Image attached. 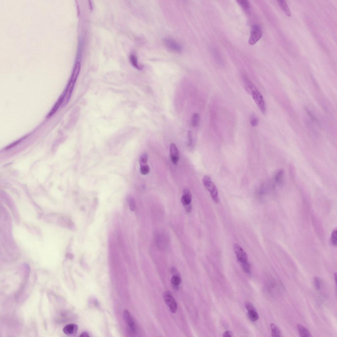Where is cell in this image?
<instances>
[{
	"instance_id": "9",
	"label": "cell",
	"mask_w": 337,
	"mask_h": 337,
	"mask_svg": "<svg viewBox=\"0 0 337 337\" xmlns=\"http://www.w3.org/2000/svg\"><path fill=\"white\" fill-rule=\"evenodd\" d=\"M170 152L171 161L174 164H176L180 159V153L176 145L172 143L170 148Z\"/></svg>"
},
{
	"instance_id": "19",
	"label": "cell",
	"mask_w": 337,
	"mask_h": 337,
	"mask_svg": "<svg viewBox=\"0 0 337 337\" xmlns=\"http://www.w3.org/2000/svg\"><path fill=\"white\" fill-rule=\"evenodd\" d=\"M272 337H278L281 336V332L280 329L276 325L272 323L270 325Z\"/></svg>"
},
{
	"instance_id": "14",
	"label": "cell",
	"mask_w": 337,
	"mask_h": 337,
	"mask_svg": "<svg viewBox=\"0 0 337 337\" xmlns=\"http://www.w3.org/2000/svg\"><path fill=\"white\" fill-rule=\"evenodd\" d=\"M297 329L301 336L307 337L312 336L311 334L309 331L303 325L300 324H298Z\"/></svg>"
},
{
	"instance_id": "21",
	"label": "cell",
	"mask_w": 337,
	"mask_h": 337,
	"mask_svg": "<svg viewBox=\"0 0 337 337\" xmlns=\"http://www.w3.org/2000/svg\"><path fill=\"white\" fill-rule=\"evenodd\" d=\"M237 1L246 12H248L249 11L250 6L248 1L246 0H238Z\"/></svg>"
},
{
	"instance_id": "29",
	"label": "cell",
	"mask_w": 337,
	"mask_h": 337,
	"mask_svg": "<svg viewBox=\"0 0 337 337\" xmlns=\"http://www.w3.org/2000/svg\"><path fill=\"white\" fill-rule=\"evenodd\" d=\"M314 284L315 288L318 290H320L321 287V281L320 279L318 277H315L314 279Z\"/></svg>"
},
{
	"instance_id": "25",
	"label": "cell",
	"mask_w": 337,
	"mask_h": 337,
	"mask_svg": "<svg viewBox=\"0 0 337 337\" xmlns=\"http://www.w3.org/2000/svg\"><path fill=\"white\" fill-rule=\"evenodd\" d=\"M199 115L197 113L193 114L192 119V124L193 127H196L199 124Z\"/></svg>"
},
{
	"instance_id": "32",
	"label": "cell",
	"mask_w": 337,
	"mask_h": 337,
	"mask_svg": "<svg viewBox=\"0 0 337 337\" xmlns=\"http://www.w3.org/2000/svg\"><path fill=\"white\" fill-rule=\"evenodd\" d=\"M233 334L231 331H226L222 334V336L224 337H231L233 336Z\"/></svg>"
},
{
	"instance_id": "26",
	"label": "cell",
	"mask_w": 337,
	"mask_h": 337,
	"mask_svg": "<svg viewBox=\"0 0 337 337\" xmlns=\"http://www.w3.org/2000/svg\"><path fill=\"white\" fill-rule=\"evenodd\" d=\"M140 171L141 173L146 175L149 173L150 167L147 164L140 165Z\"/></svg>"
},
{
	"instance_id": "5",
	"label": "cell",
	"mask_w": 337,
	"mask_h": 337,
	"mask_svg": "<svg viewBox=\"0 0 337 337\" xmlns=\"http://www.w3.org/2000/svg\"><path fill=\"white\" fill-rule=\"evenodd\" d=\"M124 316L129 330L131 333L135 334L137 331V325L132 315L128 310H124Z\"/></svg>"
},
{
	"instance_id": "23",
	"label": "cell",
	"mask_w": 337,
	"mask_h": 337,
	"mask_svg": "<svg viewBox=\"0 0 337 337\" xmlns=\"http://www.w3.org/2000/svg\"><path fill=\"white\" fill-rule=\"evenodd\" d=\"M243 270L247 274H250L251 272V265L248 261L240 262Z\"/></svg>"
},
{
	"instance_id": "2",
	"label": "cell",
	"mask_w": 337,
	"mask_h": 337,
	"mask_svg": "<svg viewBox=\"0 0 337 337\" xmlns=\"http://www.w3.org/2000/svg\"><path fill=\"white\" fill-rule=\"evenodd\" d=\"M203 184L206 189L210 192V196L213 200L216 203L219 202L218 191L216 185L212 182L210 177L206 176L203 179Z\"/></svg>"
},
{
	"instance_id": "34",
	"label": "cell",
	"mask_w": 337,
	"mask_h": 337,
	"mask_svg": "<svg viewBox=\"0 0 337 337\" xmlns=\"http://www.w3.org/2000/svg\"><path fill=\"white\" fill-rule=\"evenodd\" d=\"M89 8L91 10H93V6L91 1H89Z\"/></svg>"
},
{
	"instance_id": "20",
	"label": "cell",
	"mask_w": 337,
	"mask_h": 337,
	"mask_svg": "<svg viewBox=\"0 0 337 337\" xmlns=\"http://www.w3.org/2000/svg\"><path fill=\"white\" fill-rule=\"evenodd\" d=\"M248 316L253 321H255L259 319V316L256 310L248 311Z\"/></svg>"
},
{
	"instance_id": "33",
	"label": "cell",
	"mask_w": 337,
	"mask_h": 337,
	"mask_svg": "<svg viewBox=\"0 0 337 337\" xmlns=\"http://www.w3.org/2000/svg\"><path fill=\"white\" fill-rule=\"evenodd\" d=\"M80 336V337H89V334H88V333H87V332H83V333L82 334H81Z\"/></svg>"
},
{
	"instance_id": "15",
	"label": "cell",
	"mask_w": 337,
	"mask_h": 337,
	"mask_svg": "<svg viewBox=\"0 0 337 337\" xmlns=\"http://www.w3.org/2000/svg\"><path fill=\"white\" fill-rule=\"evenodd\" d=\"M278 2L279 6L280 7V8L285 13L287 16H291V13L290 10L286 2L285 1H283V0L278 1Z\"/></svg>"
},
{
	"instance_id": "27",
	"label": "cell",
	"mask_w": 337,
	"mask_h": 337,
	"mask_svg": "<svg viewBox=\"0 0 337 337\" xmlns=\"http://www.w3.org/2000/svg\"><path fill=\"white\" fill-rule=\"evenodd\" d=\"M148 160V155L147 153L144 152L140 157L139 162L140 165L146 164Z\"/></svg>"
},
{
	"instance_id": "30",
	"label": "cell",
	"mask_w": 337,
	"mask_h": 337,
	"mask_svg": "<svg viewBox=\"0 0 337 337\" xmlns=\"http://www.w3.org/2000/svg\"><path fill=\"white\" fill-rule=\"evenodd\" d=\"M245 307L246 309L248 311H250L255 310V308L251 303L249 302H246L245 303Z\"/></svg>"
},
{
	"instance_id": "31",
	"label": "cell",
	"mask_w": 337,
	"mask_h": 337,
	"mask_svg": "<svg viewBox=\"0 0 337 337\" xmlns=\"http://www.w3.org/2000/svg\"><path fill=\"white\" fill-rule=\"evenodd\" d=\"M188 146L189 147L191 146L192 144V135L191 132L190 131H188Z\"/></svg>"
},
{
	"instance_id": "3",
	"label": "cell",
	"mask_w": 337,
	"mask_h": 337,
	"mask_svg": "<svg viewBox=\"0 0 337 337\" xmlns=\"http://www.w3.org/2000/svg\"><path fill=\"white\" fill-rule=\"evenodd\" d=\"M262 33L261 27L258 25H253L251 31L248 44L253 45L257 43L261 38Z\"/></svg>"
},
{
	"instance_id": "10",
	"label": "cell",
	"mask_w": 337,
	"mask_h": 337,
	"mask_svg": "<svg viewBox=\"0 0 337 337\" xmlns=\"http://www.w3.org/2000/svg\"><path fill=\"white\" fill-rule=\"evenodd\" d=\"M183 195L181 198V202L184 207L191 204L192 199V195L190 191L187 187H184Z\"/></svg>"
},
{
	"instance_id": "8",
	"label": "cell",
	"mask_w": 337,
	"mask_h": 337,
	"mask_svg": "<svg viewBox=\"0 0 337 337\" xmlns=\"http://www.w3.org/2000/svg\"><path fill=\"white\" fill-rule=\"evenodd\" d=\"M233 248L239 262L248 261V257L247 254L240 245L237 243L233 245Z\"/></svg>"
},
{
	"instance_id": "7",
	"label": "cell",
	"mask_w": 337,
	"mask_h": 337,
	"mask_svg": "<svg viewBox=\"0 0 337 337\" xmlns=\"http://www.w3.org/2000/svg\"><path fill=\"white\" fill-rule=\"evenodd\" d=\"M164 43L169 49L176 52H181L182 47L176 40L171 38H165L164 40Z\"/></svg>"
},
{
	"instance_id": "6",
	"label": "cell",
	"mask_w": 337,
	"mask_h": 337,
	"mask_svg": "<svg viewBox=\"0 0 337 337\" xmlns=\"http://www.w3.org/2000/svg\"><path fill=\"white\" fill-rule=\"evenodd\" d=\"M163 297L165 302L168 306L170 310L173 313H175L177 309L178 305L176 301L169 291L165 292Z\"/></svg>"
},
{
	"instance_id": "24",
	"label": "cell",
	"mask_w": 337,
	"mask_h": 337,
	"mask_svg": "<svg viewBox=\"0 0 337 337\" xmlns=\"http://www.w3.org/2000/svg\"><path fill=\"white\" fill-rule=\"evenodd\" d=\"M250 122L251 125L253 127H255L259 124V119L255 115L252 114L250 117Z\"/></svg>"
},
{
	"instance_id": "17",
	"label": "cell",
	"mask_w": 337,
	"mask_h": 337,
	"mask_svg": "<svg viewBox=\"0 0 337 337\" xmlns=\"http://www.w3.org/2000/svg\"><path fill=\"white\" fill-rule=\"evenodd\" d=\"M130 59L132 66L138 70H141L143 68V66L138 63L137 57L133 55H131Z\"/></svg>"
},
{
	"instance_id": "22",
	"label": "cell",
	"mask_w": 337,
	"mask_h": 337,
	"mask_svg": "<svg viewBox=\"0 0 337 337\" xmlns=\"http://www.w3.org/2000/svg\"><path fill=\"white\" fill-rule=\"evenodd\" d=\"M128 200L130 210L131 211H134L136 209V202L134 198L131 196H128Z\"/></svg>"
},
{
	"instance_id": "13",
	"label": "cell",
	"mask_w": 337,
	"mask_h": 337,
	"mask_svg": "<svg viewBox=\"0 0 337 337\" xmlns=\"http://www.w3.org/2000/svg\"><path fill=\"white\" fill-rule=\"evenodd\" d=\"M63 100V95H62L60 97H59L58 100L55 104L53 108L51 109V111L49 113L47 117V118H49L51 117L52 115L56 113V112L58 110V108L60 105L62 104Z\"/></svg>"
},
{
	"instance_id": "11",
	"label": "cell",
	"mask_w": 337,
	"mask_h": 337,
	"mask_svg": "<svg viewBox=\"0 0 337 337\" xmlns=\"http://www.w3.org/2000/svg\"><path fill=\"white\" fill-rule=\"evenodd\" d=\"M78 327L77 325L74 324H71L67 325L63 329L64 333L68 336L75 335L78 331Z\"/></svg>"
},
{
	"instance_id": "4",
	"label": "cell",
	"mask_w": 337,
	"mask_h": 337,
	"mask_svg": "<svg viewBox=\"0 0 337 337\" xmlns=\"http://www.w3.org/2000/svg\"><path fill=\"white\" fill-rule=\"evenodd\" d=\"M251 94L253 99L260 111L264 114H266V108L265 102L261 93L257 89L252 92Z\"/></svg>"
},
{
	"instance_id": "36",
	"label": "cell",
	"mask_w": 337,
	"mask_h": 337,
	"mask_svg": "<svg viewBox=\"0 0 337 337\" xmlns=\"http://www.w3.org/2000/svg\"><path fill=\"white\" fill-rule=\"evenodd\" d=\"M334 278H335V280H336V279H337V274H336V273L335 274H334Z\"/></svg>"
},
{
	"instance_id": "1",
	"label": "cell",
	"mask_w": 337,
	"mask_h": 337,
	"mask_svg": "<svg viewBox=\"0 0 337 337\" xmlns=\"http://www.w3.org/2000/svg\"><path fill=\"white\" fill-rule=\"evenodd\" d=\"M81 68V64L79 62L76 63L70 81L67 86L63 95V100L62 106H65L70 100L73 91L74 86L79 74Z\"/></svg>"
},
{
	"instance_id": "12",
	"label": "cell",
	"mask_w": 337,
	"mask_h": 337,
	"mask_svg": "<svg viewBox=\"0 0 337 337\" xmlns=\"http://www.w3.org/2000/svg\"><path fill=\"white\" fill-rule=\"evenodd\" d=\"M243 80L246 90L248 92L251 94L253 91L257 89V88L255 86L253 83L251 82L247 77L246 76H243Z\"/></svg>"
},
{
	"instance_id": "28",
	"label": "cell",
	"mask_w": 337,
	"mask_h": 337,
	"mask_svg": "<svg viewBox=\"0 0 337 337\" xmlns=\"http://www.w3.org/2000/svg\"><path fill=\"white\" fill-rule=\"evenodd\" d=\"M331 241L332 244L334 246L337 245V230L334 229L332 233Z\"/></svg>"
},
{
	"instance_id": "16",
	"label": "cell",
	"mask_w": 337,
	"mask_h": 337,
	"mask_svg": "<svg viewBox=\"0 0 337 337\" xmlns=\"http://www.w3.org/2000/svg\"><path fill=\"white\" fill-rule=\"evenodd\" d=\"M173 287L176 290H178L181 282L180 275H174L171 279Z\"/></svg>"
},
{
	"instance_id": "18",
	"label": "cell",
	"mask_w": 337,
	"mask_h": 337,
	"mask_svg": "<svg viewBox=\"0 0 337 337\" xmlns=\"http://www.w3.org/2000/svg\"><path fill=\"white\" fill-rule=\"evenodd\" d=\"M275 181L279 185H281L284 180V171L283 170L279 171L275 176Z\"/></svg>"
},
{
	"instance_id": "37",
	"label": "cell",
	"mask_w": 337,
	"mask_h": 337,
	"mask_svg": "<svg viewBox=\"0 0 337 337\" xmlns=\"http://www.w3.org/2000/svg\"><path fill=\"white\" fill-rule=\"evenodd\" d=\"M308 112H310L309 114H310V115H312V114L309 111H308ZM311 117H312V118L314 119H315V117H313V115H312Z\"/></svg>"
},
{
	"instance_id": "35",
	"label": "cell",
	"mask_w": 337,
	"mask_h": 337,
	"mask_svg": "<svg viewBox=\"0 0 337 337\" xmlns=\"http://www.w3.org/2000/svg\"><path fill=\"white\" fill-rule=\"evenodd\" d=\"M73 255L72 254H68L67 255V257L69 258H71V259L73 257Z\"/></svg>"
}]
</instances>
